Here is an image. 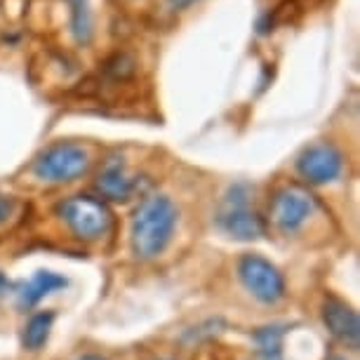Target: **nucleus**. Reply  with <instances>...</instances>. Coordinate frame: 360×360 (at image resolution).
<instances>
[{
    "instance_id": "nucleus-1",
    "label": "nucleus",
    "mask_w": 360,
    "mask_h": 360,
    "mask_svg": "<svg viewBox=\"0 0 360 360\" xmlns=\"http://www.w3.org/2000/svg\"><path fill=\"white\" fill-rule=\"evenodd\" d=\"M176 205L167 195H148L132 214L130 243L139 259H155L172 243L176 229Z\"/></svg>"
},
{
    "instance_id": "nucleus-2",
    "label": "nucleus",
    "mask_w": 360,
    "mask_h": 360,
    "mask_svg": "<svg viewBox=\"0 0 360 360\" xmlns=\"http://www.w3.org/2000/svg\"><path fill=\"white\" fill-rule=\"evenodd\" d=\"M92 165L90 148L73 141H59L47 146L43 153L33 160V174L47 184H66L78 176L87 174Z\"/></svg>"
},
{
    "instance_id": "nucleus-3",
    "label": "nucleus",
    "mask_w": 360,
    "mask_h": 360,
    "mask_svg": "<svg viewBox=\"0 0 360 360\" xmlns=\"http://www.w3.org/2000/svg\"><path fill=\"white\" fill-rule=\"evenodd\" d=\"M59 214L71 233L85 243L104 238L113 226V214L108 205L92 195H73V198L64 200Z\"/></svg>"
},
{
    "instance_id": "nucleus-4",
    "label": "nucleus",
    "mask_w": 360,
    "mask_h": 360,
    "mask_svg": "<svg viewBox=\"0 0 360 360\" xmlns=\"http://www.w3.org/2000/svg\"><path fill=\"white\" fill-rule=\"evenodd\" d=\"M217 226L236 240H257L266 233V221L250 210V188L238 184L224 198V207L217 214Z\"/></svg>"
},
{
    "instance_id": "nucleus-5",
    "label": "nucleus",
    "mask_w": 360,
    "mask_h": 360,
    "mask_svg": "<svg viewBox=\"0 0 360 360\" xmlns=\"http://www.w3.org/2000/svg\"><path fill=\"white\" fill-rule=\"evenodd\" d=\"M316 212H318V200L314 198V193H309L304 186L288 184L274 193L269 217L278 231L292 236L307 226Z\"/></svg>"
},
{
    "instance_id": "nucleus-6",
    "label": "nucleus",
    "mask_w": 360,
    "mask_h": 360,
    "mask_svg": "<svg viewBox=\"0 0 360 360\" xmlns=\"http://www.w3.org/2000/svg\"><path fill=\"white\" fill-rule=\"evenodd\" d=\"M238 276L262 304H278L285 297L283 274L259 255H243L238 262Z\"/></svg>"
},
{
    "instance_id": "nucleus-7",
    "label": "nucleus",
    "mask_w": 360,
    "mask_h": 360,
    "mask_svg": "<svg viewBox=\"0 0 360 360\" xmlns=\"http://www.w3.org/2000/svg\"><path fill=\"white\" fill-rule=\"evenodd\" d=\"M297 169L309 184H330L344 172V155L337 146L321 141L304 148L297 158Z\"/></svg>"
},
{
    "instance_id": "nucleus-8",
    "label": "nucleus",
    "mask_w": 360,
    "mask_h": 360,
    "mask_svg": "<svg viewBox=\"0 0 360 360\" xmlns=\"http://www.w3.org/2000/svg\"><path fill=\"white\" fill-rule=\"evenodd\" d=\"M97 191L108 200L127 202L139 191V179L127 172L125 162L108 160L97 176Z\"/></svg>"
},
{
    "instance_id": "nucleus-9",
    "label": "nucleus",
    "mask_w": 360,
    "mask_h": 360,
    "mask_svg": "<svg viewBox=\"0 0 360 360\" xmlns=\"http://www.w3.org/2000/svg\"><path fill=\"white\" fill-rule=\"evenodd\" d=\"M323 321L332 332V337H337L339 342L346 344L353 351L358 349L360 323H358V314L351 307H346L339 299H328L323 307Z\"/></svg>"
},
{
    "instance_id": "nucleus-10",
    "label": "nucleus",
    "mask_w": 360,
    "mask_h": 360,
    "mask_svg": "<svg viewBox=\"0 0 360 360\" xmlns=\"http://www.w3.org/2000/svg\"><path fill=\"white\" fill-rule=\"evenodd\" d=\"M66 285H69V281H66L64 276L52 274V271H38L29 283H24L22 288H19V307L22 309L36 307L47 295L66 288Z\"/></svg>"
},
{
    "instance_id": "nucleus-11",
    "label": "nucleus",
    "mask_w": 360,
    "mask_h": 360,
    "mask_svg": "<svg viewBox=\"0 0 360 360\" xmlns=\"http://www.w3.org/2000/svg\"><path fill=\"white\" fill-rule=\"evenodd\" d=\"M52 325H54V314L52 311H40V314L31 316L29 323L22 332V344L26 351H40L43 346L47 344L50 339V332H52Z\"/></svg>"
},
{
    "instance_id": "nucleus-12",
    "label": "nucleus",
    "mask_w": 360,
    "mask_h": 360,
    "mask_svg": "<svg viewBox=\"0 0 360 360\" xmlns=\"http://www.w3.org/2000/svg\"><path fill=\"white\" fill-rule=\"evenodd\" d=\"M71 8V33L78 45H87L94 33V19L90 0H66Z\"/></svg>"
},
{
    "instance_id": "nucleus-13",
    "label": "nucleus",
    "mask_w": 360,
    "mask_h": 360,
    "mask_svg": "<svg viewBox=\"0 0 360 360\" xmlns=\"http://www.w3.org/2000/svg\"><path fill=\"white\" fill-rule=\"evenodd\" d=\"M283 335L285 330L281 325H271V328H262L259 332H255L259 360H283Z\"/></svg>"
},
{
    "instance_id": "nucleus-14",
    "label": "nucleus",
    "mask_w": 360,
    "mask_h": 360,
    "mask_svg": "<svg viewBox=\"0 0 360 360\" xmlns=\"http://www.w3.org/2000/svg\"><path fill=\"white\" fill-rule=\"evenodd\" d=\"M106 69H108V73H113L115 78H127V76H132L134 62L127 57V54H115L111 62L106 64Z\"/></svg>"
},
{
    "instance_id": "nucleus-15",
    "label": "nucleus",
    "mask_w": 360,
    "mask_h": 360,
    "mask_svg": "<svg viewBox=\"0 0 360 360\" xmlns=\"http://www.w3.org/2000/svg\"><path fill=\"white\" fill-rule=\"evenodd\" d=\"M15 210H17L15 198H10V195H0V224L8 221L10 217L15 214Z\"/></svg>"
},
{
    "instance_id": "nucleus-16",
    "label": "nucleus",
    "mask_w": 360,
    "mask_h": 360,
    "mask_svg": "<svg viewBox=\"0 0 360 360\" xmlns=\"http://www.w3.org/2000/svg\"><path fill=\"white\" fill-rule=\"evenodd\" d=\"M12 290V283L8 281V276L0 271V295H5V292H10Z\"/></svg>"
},
{
    "instance_id": "nucleus-17",
    "label": "nucleus",
    "mask_w": 360,
    "mask_h": 360,
    "mask_svg": "<svg viewBox=\"0 0 360 360\" xmlns=\"http://www.w3.org/2000/svg\"><path fill=\"white\" fill-rule=\"evenodd\" d=\"M169 3L174 5V8H186V5H191L195 3V0H169Z\"/></svg>"
},
{
    "instance_id": "nucleus-18",
    "label": "nucleus",
    "mask_w": 360,
    "mask_h": 360,
    "mask_svg": "<svg viewBox=\"0 0 360 360\" xmlns=\"http://www.w3.org/2000/svg\"><path fill=\"white\" fill-rule=\"evenodd\" d=\"M78 360H104V358H101V356H92V353H90V356H83V358H78Z\"/></svg>"
},
{
    "instance_id": "nucleus-19",
    "label": "nucleus",
    "mask_w": 360,
    "mask_h": 360,
    "mask_svg": "<svg viewBox=\"0 0 360 360\" xmlns=\"http://www.w3.org/2000/svg\"><path fill=\"white\" fill-rule=\"evenodd\" d=\"M328 360H344V358H339V356H332V358H328Z\"/></svg>"
}]
</instances>
